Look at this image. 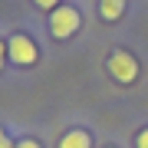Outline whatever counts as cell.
Returning <instances> with one entry per match:
<instances>
[{
  "mask_svg": "<svg viewBox=\"0 0 148 148\" xmlns=\"http://www.w3.org/2000/svg\"><path fill=\"white\" fill-rule=\"evenodd\" d=\"M79 27H82V13L76 10V7L59 3L56 10L49 13V36H53V40H69Z\"/></svg>",
  "mask_w": 148,
  "mask_h": 148,
  "instance_id": "cell-1",
  "label": "cell"
},
{
  "mask_svg": "<svg viewBox=\"0 0 148 148\" xmlns=\"http://www.w3.org/2000/svg\"><path fill=\"white\" fill-rule=\"evenodd\" d=\"M106 69H109V76H112L119 86H132V82L138 79V59L128 53V49H115V53L109 56Z\"/></svg>",
  "mask_w": 148,
  "mask_h": 148,
  "instance_id": "cell-2",
  "label": "cell"
},
{
  "mask_svg": "<svg viewBox=\"0 0 148 148\" xmlns=\"http://www.w3.org/2000/svg\"><path fill=\"white\" fill-rule=\"evenodd\" d=\"M7 59H10L13 66H33L40 59V49H36V43H33L27 33H13L10 43H7Z\"/></svg>",
  "mask_w": 148,
  "mask_h": 148,
  "instance_id": "cell-3",
  "label": "cell"
},
{
  "mask_svg": "<svg viewBox=\"0 0 148 148\" xmlns=\"http://www.w3.org/2000/svg\"><path fill=\"white\" fill-rule=\"evenodd\" d=\"M56 148H92V135L86 128H69V132H63Z\"/></svg>",
  "mask_w": 148,
  "mask_h": 148,
  "instance_id": "cell-4",
  "label": "cell"
},
{
  "mask_svg": "<svg viewBox=\"0 0 148 148\" xmlns=\"http://www.w3.org/2000/svg\"><path fill=\"white\" fill-rule=\"evenodd\" d=\"M125 7H128V0H99V16L106 23H119Z\"/></svg>",
  "mask_w": 148,
  "mask_h": 148,
  "instance_id": "cell-5",
  "label": "cell"
},
{
  "mask_svg": "<svg viewBox=\"0 0 148 148\" xmlns=\"http://www.w3.org/2000/svg\"><path fill=\"white\" fill-rule=\"evenodd\" d=\"M33 3H36L40 10H49V13H53L56 7H59V0H33Z\"/></svg>",
  "mask_w": 148,
  "mask_h": 148,
  "instance_id": "cell-6",
  "label": "cell"
},
{
  "mask_svg": "<svg viewBox=\"0 0 148 148\" xmlns=\"http://www.w3.org/2000/svg\"><path fill=\"white\" fill-rule=\"evenodd\" d=\"M13 148H43V145L36 142V138H20V142H16Z\"/></svg>",
  "mask_w": 148,
  "mask_h": 148,
  "instance_id": "cell-7",
  "label": "cell"
},
{
  "mask_svg": "<svg viewBox=\"0 0 148 148\" xmlns=\"http://www.w3.org/2000/svg\"><path fill=\"white\" fill-rule=\"evenodd\" d=\"M135 148H148V128H142V132L135 135Z\"/></svg>",
  "mask_w": 148,
  "mask_h": 148,
  "instance_id": "cell-8",
  "label": "cell"
},
{
  "mask_svg": "<svg viewBox=\"0 0 148 148\" xmlns=\"http://www.w3.org/2000/svg\"><path fill=\"white\" fill-rule=\"evenodd\" d=\"M13 145H16V142H10V135L0 128V148H13Z\"/></svg>",
  "mask_w": 148,
  "mask_h": 148,
  "instance_id": "cell-9",
  "label": "cell"
},
{
  "mask_svg": "<svg viewBox=\"0 0 148 148\" xmlns=\"http://www.w3.org/2000/svg\"><path fill=\"white\" fill-rule=\"evenodd\" d=\"M3 63H7V43H0V69H3Z\"/></svg>",
  "mask_w": 148,
  "mask_h": 148,
  "instance_id": "cell-10",
  "label": "cell"
},
{
  "mask_svg": "<svg viewBox=\"0 0 148 148\" xmlns=\"http://www.w3.org/2000/svg\"><path fill=\"white\" fill-rule=\"evenodd\" d=\"M106 148H115V145H106Z\"/></svg>",
  "mask_w": 148,
  "mask_h": 148,
  "instance_id": "cell-11",
  "label": "cell"
}]
</instances>
